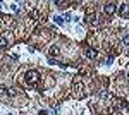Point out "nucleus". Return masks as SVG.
<instances>
[{"label":"nucleus","mask_w":129,"mask_h":115,"mask_svg":"<svg viewBox=\"0 0 129 115\" xmlns=\"http://www.w3.org/2000/svg\"><path fill=\"white\" fill-rule=\"evenodd\" d=\"M117 103H119V106H120V108H129V103L126 101V100H119Z\"/></svg>","instance_id":"nucleus-6"},{"label":"nucleus","mask_w":129,"mask_h":115,"mask_svg":"<svg viewBox=\"0 0 129 115\" xmlns=\"http://www.w3.org/2000/svg\"><path fill=\"white\" fill-rule=\"evenodd\" d=\"M55 22H57L59 26H62V24H64V17H55Z\"/></svg>","instance_id":"nucleus-10"},{"label":"nucleus","mask_w":129,"mask_h":115,"mask_svg":"<svg viewBox=\"0 0 129 115\" xmlns=\"http://www.w3.org/2000/svg\"><path fill=\"white\" fill-rule=\"evenodd\" d=\"M5 95H9V89L5 86H0V96H5Z\"/></svg>","instance_id":"nucleus-7"},{"label":"nucleus","mask_w":129,"mask_h":115,"mask_svg":"<svg viewBox=\"0 0 129 115\" xmlns=\"http://www.w3.org/2000/svg\"><path fill=\"white\" fill-rule=\"evenodd\" d=\"M122 43H124L126 47H129V34H126V36L122 38Z\"/></svg>","instance_id":"nucleus-9"},{"label":"nucleus","mask_w":129,"mask_h":115,"mask_svg":"<svg viewBox=\"0 0 129 115\" xmlns=\"http://www.w3.org/2000/svg\"><path fill=\"white\" fill-rule=\"evenodd\" d=\"M38 115H47V110H40V112H38Z\"/></svg>","instance_id":"nucleus-12"},{"label":"nucleus","mask_w":129,"mask_h":115,"mask_svg":"<svg viewBox=\"0 0 129 115\" xmlns=\"http://www.w3.org/2000/svg\"><path fill=\"white\" fill-rule=\"evenodd\" d=\"M84 55H86L88 58H91V60H95V58L98 57V52H96L95 48H88V50L84 52Z\"/></svg>","instance_id":"nucleus-4"},{"label":"nucleus","mask_w":129,"mask_h":115,"mask_svg":"<svg viewBox=\"0 0 129 115\" xmlns=\"http://www.w3.org/2000/svg\"><path fill=\"white\" fill-rule=\"evenodd\" d=\"M119 14L122 17H127L129 16V2H124V4L119 5Z\"/></svg>","instance_id":"nucleus-3"},{"label":"nucleus","mask_w":129,"mask_h":115,"mask_svg":"<svg viewBox=\"0 0 129 115\" xmlns=\"http://www.w3.org/2000/svg\"><path fill=\"white\" fill-rule=\"evenodd\" d=\"M127 77H129V74H127Z\"/></svg>","instance_id":"nucleus-13"},{"label":"nucleus","mask_w":129,"mask_h":115,"mask_svg":"<svg viewBox=\"0 0 129 115\" xmlns=\"http://www.w3.org/2000/svg\"><path fill=\"white\" fill-rule=\"evenodd\" d=\"M48 55H50V57H59V55H60V50H59V47H50V50H48Z\"/></svg>","instance_id":"nucleus-5"},{"label":"nucleus","mask_w":129,"mask_h":115,"mask_svg":"<svg viewBox=\"0 0 129 115\" xmlns=\"http://www.w3.org/2000/svg\"><path fill=\"white\" fill-rule=\"evenodd\" d=\"M55 5H59L60 9H64V7L67 5V2H55Z\"/></svg>","instance_id":"nucleus-11"},{"label":"nucleus","mask_w":129,"mask_h":115,"mask_svg":"<svg viewBox=\"0 0 129 115\" xmlns=\"http://www.w3.org/2000/svg\"><path fill=\"white\" fill-rule=\"evenodd\" d=\"M103 10H105V14H109V16H112L115 10H117V5H115V2H109V4H105V7H103Z\"/></svg>","instance_id":"nucleus-2"},{"label":"nucleus","mask_w":129,"mask_h":115,"mask_svg":"<svg viewBox=\"0 0 129 115\" xmlns=\"http://www.w3.org/2000/svg\"><path fill=\"white\" fill-rule=\"evenodd\" d=\"M24 79H26V83H28L29 86H38V84H40V74H38L36 70H28V72L24 74Z\"/></svg>","instance_id":"nucleus-1"},{"label":"nucleus","mask_w":129,"mask_h":115,"mask_svg":"<svg viewBox=\"0 0 129 115\" xmlns=\"http://www.w3.org/2000/svg\"><path fill=\"white\" fill-rule=\"evenodd\" d=\"M5 47H7V40L0 38V48H5Z\"/></svg>","instance_id":"nucleus-8"}]
</instances>
